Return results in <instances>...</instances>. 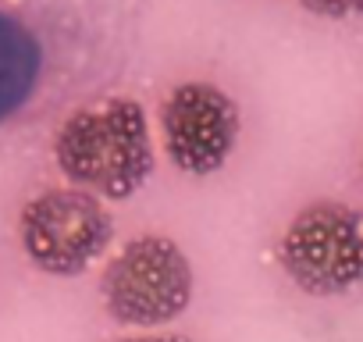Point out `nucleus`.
<instances>
[{"instance_id":"1","label":"nucleus","mask_w":363,"mask_h":342,"mask_svg":"<svg viewBox=\"0 0 363 342\" xmlns=\"http://www.w3.org/2000/svg\"><path fill=\"white\" fill-rule=\"evenodd\" d=\"M54 160L75 189L100 200H128L153 171L146 111L128 96L79 107L54 136Z\"/></svg>"},{"instance_id":"3","label":"nucleus","mask_w":363,"mask_h":342,"mask_svg":"<svg viewBox=\"0 0 363 342\" xmlns=\"http://www.w3.org/2000/svg\"><path fill=\"white\" fill-rule=\"evenodd\" d=\"M278 260L306 296H342L363 285V218L349 204L313 200L285 228Z\"/></svg>"},{"instance_id":"8","label":"nucleus","mask_w":363,"mask_h":342,"mask_svg":"<svg viewBox=\"0 0 363 342\" xmlns=\"http://www.w3.org/2000/svg\"><path fill=\"white\" fill-rule=\"evenodd\" d=\"M118 342H189L186 335H128V338H118Z\"/></svg>"},{"instance_id":"7","label":"nucleus","mask_w":363,"mask_h":342,"mask_svg":"<svg viewBox=\"0 0 363 342\" xmlns=\"http://www.w3.org/2000/svg\"><path fill=\"white\" fill-rule=\"evenodd\" d=\"M303 11L317 15V18H356L363 15V0H299Z\"/></svg>"},{"instance_id":"4","label":"nucleus","mask_w":363,"mask_h":342,"mask_svg":"<svg viewBox=\"0 0 363 342\" xmlns=\"http://www.w3.org/2000/svg\"><path fill=\"white\" fill-rule=\"evenodd\" d=\"M114 221L100 197L61 186L33 197L18 218V239L26 257L47 275H82L111 246Z\"/></svg>"},{"instance_id":"6","label":"nucleus","mask_w":363,"mask_h":342,"mask_svg":"<svg viewBox=\"0 0 363 342\" xmlns=\"http://www.w3.org/2000/svg\"><path fill=\"white\" fill-rule=\"evenodd\" d=\"M43 75V47L29 26L0 11V121L29 104Z\"/></svg>"},{"instance_id":"2","label":"nucleus","mask_w":363,"mask_h":342,"mask_svg":"<svg viewBox=\"0 0 363 342\" xmlns=\"http://www.w3.org/2000/svg\"><path fill=\"white\" fill-rule=\"evenodd\" d=\"M100 292L118 324L160 328L193 303V264L174 239L139 236L111 257Z\"/></svg>"},{"instance_id":"5","label":"nucleus","mask_w":363,"mask_h":342,"mask_svg":"<svg viewBox=\"0 0 363 342\" xmlns=\"http://www.w3.org/2000/svg\"><path fill=\"white\" fill-rule=\"evenodd\" d=\"M160 136L167 160L186 175L221 171L239 139V107L214 82H182L160 104Z\"/></svg>"}]
</instances>
